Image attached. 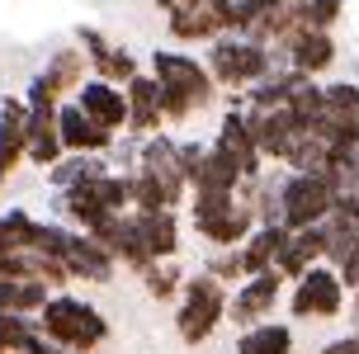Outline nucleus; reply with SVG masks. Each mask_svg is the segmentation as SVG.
<instances>
[{"label": "nucleus", "mask_w": 359, "mask_h": 354, "mask_svg": "<svg viewBox=\"0 0 359 354\" xmlns=\"http://www.w3.org/2000/svg\"><path fill=\"white\" fill-rule=\"evenodd\" d=\"M350 302H355V326H359V288H355V293H350Z\"/></svg>", "instance_id": "473e14b6"}, {"label": "nucleus", "mask_w": 359, "mask_h": 354, "mask_svg": "<svg viewBox=\"0 0 359 354\" xmlns=\"http://www.w3.org/2000/svg\"><path fill=\"white\" fill-rule=\"evenodd\" d=\"M303 10H307V29H336L345 15V0H303Z\"/></svg>", "instance_id": "c756f323"}, {"label": "nucleus", "mask_w": 359, "mask_h": 354, "mask_svg": "<svg viewBox=\"0 0 359 354\" xmlns=\"http://www.w3.org/2000/svg\"><path fill=\"white\" fill-rule=\"evenodd\" d=\"M241 179H246V175H241L236 156H227L222 147L208 142L203 161L189 170V194H236V189H241Z\"/></svg>", "instance_id": "f3484780"}, {"label": "nucleus", "mask_w": 359, "mask_h": 354, "mask_svg": "<svg viewBox=\"0 0 359 354\" xmlns=\"http://www.w3.org/2000/svg\"><path fill=\"white\" fill-rule=\"evenodd\" d=\"M62 269H67V279L72 283H114L118 274V260L109 255V246H100L95 236L86 231H67V250H62Z\"/></svg>", "instance_id": "9d476101"}, {"label": "nucleus", "mask_w": 359, "mask_h": 354, "mask_svg": "<svg viewBox=\"0 0 359 354\" xmlns=\"http://www.w3.org/2000/svg\"><path fill=\"white\" fill-rule=\"evenodd\" d=\"M38 331L53 340V345H62V350H76V354H95L104 350L109 336H114V326H109V317L95 307L90 298H81V293H53V298L38 307Z\"/></svg>", "instance_id": "f03ea898"}, {"label": "nucleus", "mask_w": 359, "mask_h": 354, "mask_svg": "<svg viewBox=\"0 0 359 354\" xmlns=\"http://www.w3.org/2000/svg\"><path fill=\"white\" fill-rule=\"evenodd\" d=\"M284 293H288V279L279 274V269L251 274V279H241L232 288V298H227V321H232L236 331L260 326V321H274V307L284 302Z\"/></svg>", "instance_id": "1a4fd4ad"}, {"label": "nucleus", "mask_w": 359, "mask_h": 354, "mask_svg": "<svg viewBox=\"0 0 359 354\" xmlns=\"http://www.w3.org/2000/svg\"><path fill=\"white\" fill-rule=\"evenodd\" d=\"M137 227H142L147 246H151V255L156 260H180V212L161 208V212H137Z\"/></svg>", "instance_id": "412c9836"}, {"label": "nucleus", "mask_w": 359, "mask_h": 354, "mask_svg": "<svg viewBox=\"0 0 359 354\" xmlns=\"http://www.w3.org/2000/svg\"><path fill=\"white\" fill-rule=\"evenodd\" d=\"M24 151H29V104L19 95H5L0 100V184L24 165Z\"/></svg>", "instance_id": "dca6fc26"}, {"label": "nucleus", "mask_w": 359, "mask_h": 354, "mask_svg": "<svg viewBox=\"0 0 359 354\" xmlns=\"http://www.w3.org/2000/svg\"><path fill=\"white\" fill-rule=\"evenodd\" d=\"M345 298H350V293H345L341 274L331 265H312L303 279L288 283V293H284L293 321H336L345 312Z\"/></svg>", "instance_id": "6e6552de"}, {"label": "nucleus", "mask_w": 359, "mask_h": 354, "mask_svg": "<svg viewBox=\"0 0 359 354\" xmlns=\"http://www.w3.org/2000/svg\"><path fill=\"white\" fill-rule=\"evenodd\" d=\"M137 170H147V175H180L175 137H170V132H151V137H137ZM180 179H184V175H180Z\"/></svg>", "instance_id": "393cba45"}, {"label": "nucleus", "mask_w": 359, "mask_h": 354, "mask_svg": "<svg viewBox=\"0 0 359 354\" xmlns=\"http://www.w3.org/2000/svg\"><path fill=\"white\" fill-rule=\"evenodd\" d=\"M0 354H5V350H0Z\"/></svg>", "instance_id": "72a5a7b5"}, {"label": "nucleus", "mask_w": 359, "mask_h": 354, "mask_svg": "<svg viewBox=\"0 0 359 354\" xmlns=\"http://www.w3.org/2000/svg\"><path fill=\"white\" fill-rule=\"evenodd\" d=\"M151 81L161 86V109H165V128L189 123L194 114L217 104V81L208 76V67L189 53H175V48H156L151 62Z\"/></svg>", "instance_id": "f257e3e1"}, {"label": "nucleus", "mask_w": 359, "mask_h": 354, "mask_svg": "<svg viewBox=\"0 0 359 354\" xmlns=\"http://www.w3.org/2000/svg\"><path fill=\"white\" fill-rule=\"evenodd\" d=\"M227 298H232L227 283H217V279H208L203 269H194V274L184 279V288H180V298H175L180 345H189V350L208 345V340L222 331V321H227Z\"/></svg>", "instance_id": "7ed1b4c3"}, {"label": "nucleus", "mask_w": 359, "mask_h": 354, "mask_svg": "<svg viewBox=\"0 0 359 354\" xmlns=\"http://www.w3.org/2000/svg\"><path fill=\"white\" fill-rule=\"evenodd\" d=\"M203 67H208V76L217 81V90H236V95H246V90L274 67V53H269L265 43L246 38V34H222L217 43H208Z\"/></svg>", "instance_id": "39448f33"}, {"label": "nucleus", "mask_w": 359, "mask_h": 354, "mask_svg": "<svg viewBox=\"0 0 359 354\" xmlns=\"http://www.w3.org/2000/svg\"><path fill=\"white\" fill-rule=\"evenodd\" d=\"M284 246H288V227H255L251 236L236 246L246 279H251V274H265V269H274V260H279V250H284Z\"/></svg>", "instance_id": "aec40b11"}, {"label": "nucleus", "mask_w": 359, "mask_h": 354, "mask_svg": "<svg viewBox=\"0 0 359 354\" xmlns=\"http://www.w3.org/2000/svg\"><path fill=\"white\" fill-rule=\"evenodd\" d=\"M236 354H293V326L288 321H260L236 336Z\"/></svg>", "instance_id": "4be33fe9"}, {"label": "nucleus", "mask_w": 359, "mask_h": 354, "mask_svg": "<svg viewBox=\"0 0 359 354\" xmlns=\"http://www.w3.org/2000/svg\"><path fill=\"white\" fill-rule=\"evenodd\" d=\"M288 118L298 123V132H317V123H322V114H326V86L322 81H298V90L288 95Z\"/></svg>", "instance_id": "5701e85b"}, {"label": "nucleus", "mask_w": 359, "mask_h": 354, "mask_svg": "<svg viewBox=\"0 0 359 354\" xmlns=\"http://www.w3.org/2000/svg\"><path fill=\"white\" fill-rule=\"evenodd\" d=\"M19 354H76V350H62V345H53V340H48L43 331H38V336L29 340V345H24Z\"/></svg>", "instance_id": "2f4dec72"}, {"label": "nucleus", "mask_w": 359, "mask_h": 354, "mask_svg": "<svg viewBox=\"0 0 359 354\" xmlns=\"http://www.w3.org/2000/svg\"><path fill=\"white\" fill-rule=\"evenodd\" d=\"M137 71H142V62L128 53V48H118V43H114L104 57H95V62H90V76H100V81H109V86H118V90H123Z\"/></svg>", "instance_id": "cd10ccee"}, {"label": "nucleus", "mask_w": 359, "mask_h": 354, "mask_svg": "<svg viewBox=\"0 0 359 354\" xmlns=\"http://www.w3.org/2000/svg\"><path fill=\"white\" fill-rule=\"evenodd\" d=\"M38 76H43V86L53 90L57 95V104H62V100H72L76 90L86 86V76H90V62H86V53H81V48H57L53 57H48V67L38 71Z\"/></svg>", "instance_id": "a211bd4d"}, {"label": "nucleus", "mask_w": 359, "mask_h": 354, "mask_svg": "<svg viewBox=\"0 0 359 354\" xmlns=\"http://www.w3.org/2000/svg\"><path fill=\"white\" fill-rule=\"evenodd\" d=\"M34 227L38 217L29 208H5L0 212V255H24L34 246Z\"/></svg>", "instance_id": "bb28decb"}, {"label": "nucleus", "mask_w": 359, "mask_h": 354, "mask_svg": "<svg viewBox=\"0 0 359 354\" xmlns=\"http://www.w3.org/2000/svg\"><path fill=\"white\" fill-rule=\"evenodd\" d=\"M72 100L81 104V114H86L90 123H100L104 132H123L128 128V95L118 86L100 81V76H86V86L76 90Z\"/></svg>", "instance_id": "2eb2a0df"}, {"label": "nucleus", "mask_w": 359, "mask_h": 354, "mask_svg": "<svg viewBox=\"0 0 359 354\" xmlns=\"http://www.w3.org/2000/svg\"><path fill=\"white\" fill-rule=\"evenodd\" d=\"M62 156H67V147L57 137V104L53 109H29V151H24V161L34 170H48Z\"/></svg>", "instance_id": "6ab92c4d"}, {"label": "nucleus", "mask_w": 359, "mask_h": 354, "mask_svg": "<svg viewBox=\"0 0 359 354\" xmlns=\"http://www.w3.org/2000/svg\"><path fill=\"white\" fill-rule=\"evenodd\" d=\"M336 57H341V48H336V38L326 34V29H303V34H293L274 53V62H284V67H293V71H303V76H322V71H331L336 67Z\"/></svg>", "instance_id": "9b49d317"}, {"label": "nucleus", "mask_w": 359, "mask_h": 354, "mask_svg": "<svg viewBox=\"0 0 359 354\" xmlns=\"http://www.w3.org/2000/svg\"><path fill=\"white\" fill-rule=\"evenodd\" d=\"M336 184L326 175H298V170H284L279 175V222L288 231H307L326 222L331 208H336Z\"/></svg>", "instance_id": "0eeeda50"}, {"label": "nucleus", "mask_w": 359, "mask_h": 354, "mask_svg": "<svg viewBox=\"0 0 359 354\" xmlns=\"http://www.w3.org/2000/svg\"><path fill=\"white\" fill-rule=\"evenodd\" d=\"M246 123H251L255 151L265 156V165H284L288 147L303 137L298 123L288 118V109H246Z\"/></svg>", "instance_id": "ddd939ff"}, {"label": "nucleus", "mask_w": 359, "mask_h": 354, "mask_svg": "<svg viewBox=\"0 0 359 354\" xmlns=\"http://www.w3.org/2000/svg\"><path fill=\"white\" fill-rule=\"evenodd\" d=\"M137 279H142L147 298H156V302H175V298H180V288H184V279H189V269L180 265V260H156V265L142 269Z\"/></svg>", "instance_id": "a878e982"}, {"label": "nucleus", "mask_w": 359, "mask_h": 354, "mask_svg": "<svg viewBox=\"0 0 359 354\" xmlns=\"http://www.w3.org/2000/svg\"><path fill=\"white\" fill-rule=\"evenodd\" d=\"M57 137L72 156H104L109 147L118 142V132H104L100 123H90L76 100H62L57 104Z\"/></svg>", "instance_id": "f8f14e48"}, {"label": "nucleus", "mask_w": 359, "mask_h": 354, "mask_svg": "<svg viewBox=\"0 0 359 354\" xmlns=\"http://www.w3.org/2000/svg\"><path fill=\"white\" fill-rule=\"evenodd\" d=\"M279 5H288V0H236V34H246L255 19H265L269 10H279Z\"/></svg>", "instance_id": "7c9ffc66"}, {"label": "nucleus", "mask_w": 359, "mask_h": 354, "mask_svg": "<svg viewBox=\"0 0 359 354\" xmlns=\"http://www.w3.org/2000/svg\"><path fill=\"white\" fill-rule=\"evenodd\" d=\"M198 269H203L208 279L227 283V288H236V283L246 279V269H241V255H236V250H213V255L198 260Z\"/></svg>", "instance_id": "c85d7f7f"}, {"label": "nucleus", "mask_w": 359, "mask_h": 354, "mask_svg": "<svg viewBox=\"0 0 359 354\" xmlns=\"http://www.w3.org/2000/svg\"><path fill=\"white\" fill-rule=\"evenodd\" d=\"M189 227L203 246L236 250L255 231V212L236 194H189Z\"/></svg>", "instance_id": "20e7f679"}, {"label": "nucleus", "mask_w": 359, "mask_h": 354, "mask_svg": "<svg viewBox=\"0 0 359 354\" xmlns=\"http://www.w3.org/2000/svg\"><path fill=\"white\" fill-rule=\"evenodd\" d=\"M128 95V137H151V132H165V109H161V86L151 81V71H137L123 86Z\"/></svg>", "instance_id": "4468645a"}, {"label": "nucleus", "mask_w": 359, "mask_h": 354, "mask_svg": "<svg viewBox=\"0 0 359 354\" xmlns=\"http://www.w3.org/2000/svg\"><path fill=\"white\" fill-rule=\"evenodd\" d=\"M165 15V29L175 43H217L222 34H236V0H156Z\"/></svg>", "instance_id": "423d86ee"}, {"label": "nucleus", "mask_w": 359, "mask_h": 354, "mask_svg": "<svg viewBox=\"0 0 359 354\" xmlns=\"http://www.w3.org/2000/svg\"><path fill=\"white\" fill-rule=\"evenodd\" d=\"M109 165H104V156H67L57 161V165H48L43 175H48V189L53 194H67L72 184H86V179H95V175H104Z\"/></svg>", "instance_id": "b1692460"}]
</instances>
